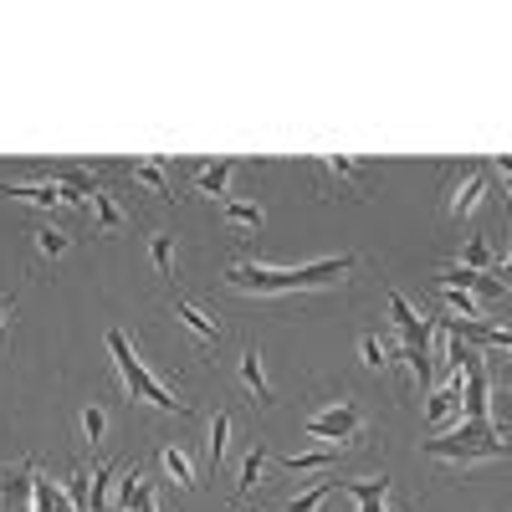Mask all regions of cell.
<instances>
[{
    "instance_id": "1",
    "label": "cell",
    "mask_w": 512,
    "mask_h": 512,
    "mask_svg": "<svg viewBox=\"0 0 512 512\" xmlns=\"http://www.w3.org/2000/svg\"><path fill=\"white\" fill-rule=\"evenodd\" d=\"M359 267V256H323L313 267H267V262H231L226 267V287L241 297H297V292H318V287H338Z\"/></svg>"
},
{
    "instance_id": "2",
    "label": "cell",
    "mask_w": 512,
    "mask_h": 512,
    "mask_svg": "<svg viewBox=\"0 0 512 512\" xmlns=\"http://www.w3.org/2000/svg\"><path fill=\"white\" fill-rule=\"evenodd\" d=\"M420 456L446 461V466H482V461H507V456H512V441H507L502 431H482V425L456 420L451 431L420 441Z\"/></svg>"
},
{
    "instance_id": "3",
    "label": "cell",
    "mask_w": 512,
    "mask_h": 512,
    "mask_svg": "<svg viewBox=\"0 0 512 512\" xmlns=\"http://www.w3.org/2000/svg\"><path fill=\"white\" fill-rule=\"evenodd\" d=\"M492 195H497V175H492L487 159L451 164V169H446V185H441V216H446L451 226H461V221H472Z\"/></svg>"
},
{
    "instance_id": "4",
    "label": "cell",
    "mask_w": 512,
    "mask_h": 512,
    "mask_svg": "<svg viewBox=\"0 0 512 512\" xmlns=\"http://www.w3.org/2000/svg\"><path fill=\"white\" fill-rule=\"evenodd\" d=\"M364 431H369V420H364V405L344 390V395H333L323 410H313L303 425H297V436L303 441H323L333 451H354L364 446Z\"/></svg>"
},
{
    "instance_id": "5",
    "label": "cell",
    "mask_w": 512,
    "mask_h": 512,
    "mask_svg": "<svg viewBox=\"0 0 512 512\" xmlns=\"http://www.w3.org/2000/svg\"><path fill=\"white\" fill-rule=\"evenodd\" d=\"M108 354H113V364H118V374H123V390L134 395V400L154 405L159 415H190V405L175 400V390H164V384L144 369L139 349L128 344V333H123V328H108Z\"/></svg>"
},
{
    "instance_id": "6",
    "label": "cell",
    "mask_w": 512,
    "mask_h": 512,
    "mask_svg": "<svg viewBox=\"0 0 512 512\" xmlns=\"http://www.w3.org/2000/svg\"><path fill=\"white\" fill-rule=\"evenodd\" d=\"M313 175H318V195L333 200V195H364L369 190V175L374 169L364 159H349V154H318L313 159Z\"/></svg>"
},
{
    "instance_id": "7",
    "label": "cell",
    "mask_w": 512,
    "mask_h": 512,
    "mask_svg": "<svg viewBox=\"0 0 512 512\" xmlns=\"http://www.w3.org/2000/svg\"><path fill=\"white\" fill-rule=\"evenodd\" d=\"M169 318H175L190 338H195V344H216V338H221V318L216 313H210L205 303H195V297H185V292H169Z\"/></svg>"
},
{
    "instance_id": "8",
    "label": "cell",
    "mask_w": 512,
    "mask_h": 512,
    "mask_svg": "<svg viewBox=\"0 0 512 512\" xmlns=\"http://www.w3.org/2000/svg\"><path fill=\"white\" fill-rule=\"evenodd\" d=\"M384 303H390V318H395V328H400V344H410V349H431V328H436V318L415 313V303H410L400 287L384 292Z\"/></svg>"
},
{
    "instance_id": "9",
    "label": "cell",
    "mask_w": 512,
    "mask_h": 512,
    "mask_svg": "<svg viewBox=\"0 0 512 512\" xmlns=\"http://www.w3.org/2000/svg\"><path fill=\"white\" fill-rule=\"evenodd\" d=\"M123 180L134 185V195L149 190V195H159V200H175V175H169V159H164V154L123 164Z\"/></svg>"
},
{
    "instance_id": "10",
    "label": "cell",
    "mask_w": 512,
    "mask_h": 512,
    "mask_svg": "<svg viewBox=\"0 0 512 512\" xmlns=\"http://www.w3.org/2000/svg\"><path fill=\"white\" fill-rule=\"evenodd\" d=\"M241 169H246L241 159L195 164V175H190V190H195V195H205V200H216V205H221V200H236V195H231V180L241 175Z\"/></svg>"
},
{
    "instance_id": "11",
    "label": "cell",
    "mask_w": 512,
    "mask_h": 512,
    "mask_svg": "<svg viewBox=\"0 0 512 512\" xmlns=\"http://www.w3.org/2000/svg\"><path fill=\"white\" fill-rule=\"evenodd\" d=\"M36 477H41V461H36V456H26L16 472H0V502H6L11 512H31Z\"/></svg>"
},
{
    "instance_id": "12",
    "label": "cell",
    "mask_w": 512,
    "mask_h": 512,
    "mask_svg": "<svg viewBox=\"0 0 512 512\" xmlns=\"http://www.w3.org/2000/svg\"><path fill=\"white\" fill-rule=\"evenodd\" d=\"M236 374H241V390L251 395V405H256V410H267V405L277 400V395H272V379H267V364H262V349H256V344H246V349H241Z\"/></svg>"
},
{
    "instance_id": "13",
    "label": "cell",
    "mask_w": 512,
    "mask_h": 512,
    "mask_svg": "<svg viewBox=\"0 0 512 512\" xmlns=\"http://www.w3.org/2000/svg\"><path fill=\"white\" fill-rule=\"evenodd\" d=\"M26 241H31V267H47V262H57V256H67V251H72V231H67V226H57V221L31 226V231H26Z\"/></svg>"
},
{
    "instance_id": "14",
    "label": "cell",
    "mask_w": 512,
    "mask_h": 512,
    "mask_svg": "<svg viewBox=\"0 0 512 512\" xmlns=\"http://www.w3.org/2000/svg\"><path fill=\"white\" fill-rule=\"evenodd\" d=\"M88 216H93V231H98V236H118L128 221H134V210H128V205L118 200V190L98 185V195H93V210H88Z\"/></svg>"
},
{
    "instance_id": "15",
    "label": "cell",
    "mask_w": 512,
    "mask_h": 512,
    "mask_svg": "<svg viewBox=\"0 0 512 512\" xmlns=\"http://www.w3.org/2000/svg\"><path fill=\"white\" fill-rule=\"evenodd\" d=\"M231 431H236V415H231V410H216V415H210V431H205V466H210V477H216L221 466H226Z\"/></svg>"
},
{
    "instance_id": "16",
    "label": "cell",
    "mask_w": 512,
    "mask_h": 512,
    "mask_svg": "<svg viewBox=\"0 0 512 512\" xmlns=\"http://www.w3.org/2000/svg\"><path fill=\"white\" fill-rule=\"evenodd\" d=\"M0 200H26L36 210H62L67 205V190L57 180H36V185H0Z\"/></svg>"
},
{
    "instance_id": "17",
    "label": "cell",
    "mask_w": 512,
    "mask_h": 512,
    "mask_svg": "<svg viewBox=\"0 0 512 512\" xmlns=\"http://www.w3.org/2000/svg\"><path fill=\"white\" fill-rule=\"evenodd\" d=\"M461 420V390H431L425 395V425H431V431L441 436V431H451V425Z\"/></svg>"
},
{
    "instance_id": "18",
    "label": "cell",
    "mask_w": 512,
    "mask_h": 512,
    "mask_svg": "<svg viewBox=\"0 0 512 512\" xmlns=\"http://www.w3.org/2000/svg\"><path fill=\"white\" fill-rule=\"evenodd\" d=\"M436 287H461V292H487V297L507 292V287H502V282H492L487 272H472V267H461V262H446V267L436 272Z\"/></svg>"
},
{
    "instance_id": "19",
    "label": "cell",
    "mask_w": 512,
    "mask_h": 512,
    "mask_svg": "<svg viewBox=\"0 0 512 512\" xmlns=\"http://www.w3.org/2000/svg\"><path fill=\"white\" fill-rule=\"evenodd\" d=\"M154 456H159V466H164V477L175 482L180 492H195V487H200V482H195V461H190V451H185V446L164 441V446H159Z\"/></svg>"
},
{
    "instance_id": "20",
    "label": "cell",
    "mask_w": 512,
    "mask_h": 512,
    "mask_svg": "<svg viewBox=\"0 0 512 512\" xmlns=\"http://www.w3.org/2000/svg\"><path fill=\"white\" fill-rule=\"evenodd\" d=\"M338 456H344V451H333V446L292 451V456H282V472H292V477H313V472H328V466H338Z\"/></svg>"
},
{
    "instance_id": "21",
    "label": "cell",
    "mask_w": 512,
    "mask_h": 512,
    "mask_svg": "<svg viewBox=\"0 0 512 512\" xmlns=\"http://www.w3.org/2000/svg\"><path fill=\"white\" fill-rule=\"evenodd\" d=\"M144 497H154V477H149L144 461H134V472L118 482V507H113V512H134Z\"/></svg>"
},
{
    "instance_id": "22",
    "label": "cell",
    "mask_w": 512,
    "mask_h": 512,
    "mask_svg": "<svg viewBox=\"0 0 512 512\" xmlns=\"http://www.w3.org/2000/svg\"><path fill=\"white\" fill-rule=\"evenodd\" d=\"M262 477H267V446L262 441H251L246 446V456H241V477H236V497L246 502L256 487H262Z\"/></svg>"
},
{
    "instance_id": "23",
    "label": "cell",
    "mask_w": 512,
    "mask_h": 512,
    "mask_svg": "<svg viewBox=\"0 0 512 512\" xmlns=\"http://www.w3.org/2000/svg\"><path fill=\"white\" fill-rule=\"evenodd\" d=\"M221 221L231 231H262L267 226V210L251 205V200H221Z\"/></svg>"
},
{
    "instance_id": "24",
    "label": "cell",
    "mask_w": 512,
    "mask_h": 512,
    "mask_svg": "<svg viewBox=\"0 0 512 512\" xmlns=\"http://www.w3.org/2000/svg\"><path fill=\"white\" fill-rule=\"evenodd\" d=\"M149 267H154V277H164V282H175V277H180L175 236H169V231H154V236H149Z\"/></svg>"
},
{
    "instance_id": "25",
    "label": "cell",
    "mask_w": 512,
    "mask_h": 512,
    "mask_svg": "<svg viewBox=\"0 0 512 512\" xmlns=\"http://www.w3.org/2000/svg\"><path fill=\"white\" fill-rule=\"evenodd\" d=\"M441 297H446L451 318H472V323H482V318H487V303H482L477 292H461V287H441Z\"/></svg>"
},
{
    "instance_id": "26",
    "label": "cell",
    "mask_w": 512,
    "mask_h": 512,
    "mask_svg": "<svg viewBox=\"0 0 512 512\" xmlns=\"http://www.w3.org/2000/svg\"><path fill=\"white\" fill-rule=\"evenodd\" d=\"M359 359H364V369L384 374V369H390V338H379L374 328H364L359 333Z\"/></svg>"
},
{
    "instance_id": "27",
    "label": "cell",
    "mask_w": 512,
    "mask_h": 512,
    "mask_svg": "<svg viewBox=\"0 0 512 512\" xmlns=\"http://www.w3.org/2000/svg\"><path fill=\"white\" fill-rule=\"evenodd\" d=\"M400 359H405V369H410V379H415V390H431V349L400 344Z\"/></svg>"
},
{
    "instance_id": "28",
    "label": "cell",
    "mask_w": 512,
    "mask_h": 512,
    "mask_svg": "<svg viewBox=\"0 0 512 512\" xmlns=\"http://www.w3.org/2000/svg\"><path fill=\"white\" fill-rule=\"evenodd\" d=\"M338 492H349L359 502H384L390 497V477H359V482H338Z\"/></svg>"
},
{
    "instance_id": "29",
    "label": "cell",
    "mask_w": 512,
    "mask_h": 512,
    "mask_svg": "<svg viewBox=\"0 0 512 512\" xmlns=\"http://www.w3.org/2000/svg\"><path fill=\"white\" fill-rule=\"evenodd\" d=\"M333 492H338V482H313L308 492H297V497L287 502V512H318V507H323Z\"/></svg>"
},
{
    "instance_id": "30",
    "label": "cell",
    "mask_w": 512,
    "mask_h": 512,
    "mask_svg": "<svg viewBox=\"0 0 512 512\" xmlns=\"http://www.w3.org/2000/svg\"><path fill=\"white\" fill-rule=\"evenodd\" d=\"M82 441H88V446H103V441H108V410H103V405L82 410Z\"/></svg>"
},
{
    "instance_id": "31",
    "label": "cell",
    "mask_w": 512,
    "mask_h": 512,
    "mask_svg": "<svg viewBox=\"0 0 512 512\" xmlns=\"http://www.w3.org/2000/svg\"><path fill=\"white\" fill-rule=\"evenodd\" d=\"M456 262H461V267H472V272H487V267H492V246H487L482 236H472V241L461 246Z\"/></svg>"
},
{
    "instance_id": "32",
    "label": "cell",
    "mask_w": 512,
    "mask_h": 512,
    "mask_svg": "<svg viewBox=\"0 0 512 512\" xmlns=\"http://www.w3.org/2000/svg\"><path fill=\"white\" fill-rule=\"evenodd\" d=\"M113 461H98L93 466V512H108V487H113Z\"/></svg>"
},
{
    "instance_id": "33",
    "label": "cell",
    "mask_w": 512,
    "mask_h": 512,
    "mask_svg": "<svg viewBox=\"0 0 512 512\" xmlns=\"http://www.w3.org/2000/svg\"><path fill=\"white\" fill-rule=\"evenodd\" d=\"M492 175L502 180V205L512 210V154H497V159H492Z\"/></svg>"
},
{
    "instance_id": "34",
    "label": "cell",
    "mask_w": 512,
    "mask_h": 512,
    "mask_svg": "<svg viewBox=\"0 0 512 512\" xmlns=\"http://www.w3.org/2000/svg\"><path fill=\"white\" fill-rule=\"evenodd\" d=\"M11 323H16V297H0V338H6Z\"/></svg>"
},
{
    "instance_id": "35",
    "label": "cell",
    "mask_w": 512,
    "mask_h": 512,
    "mask_svg": "<svg viewBox=\"0 0 512 512\" xmlns=\"http://www.w3.org/2000/svg\"><path fill=\"white\" fill-rule=\"evenodd\" d=\"M134 512H159V502H154V497H144V502H139Z\"/></svg>"
},
{
    "instance_id": "36",
    "label": "cell",
    "mask_w": 512,
    "mask_h": 512,
    "mask_svg": "<svg viewBox=\"0 0 512 512\" xmlns=\"http://www.w3.org/2000/svg\"><path fill=\"white\" fill-rule=\"evenodd\" d=\"M236 512H262V507H236Z\"/></svg>"
}]
</instances>
